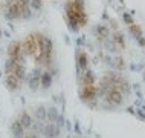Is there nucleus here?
Returning a JSON list of instances; mask_svg holds the SVG:
<instances>
[{
  "label": "nucleus",
  "instance_id": "obj_1",
  "mask_svg": "<svg viewBox=\"0 0 145 138\" xmlns=\"http://www.w3.org/2000/svg\"><path fill=\"white\" fill-rule=\"evenodd\" d=\"M64 18L72 32H78L80 28L87 25L84 0H67L64 5Z\"/></svg>",
  "mask_w": 145,
  "mask_h": 138
},
{
  "label": "nucleus",
  "instance_id": "obj_2",
  "mask_svg": "<svg viewBox=\"0 0 145 138\" xmlns=\"http://www.w3.org/2000/svg\"><path fill=\"white\" fill-rule=\"evenodd\" d=\"M40 133L44 138H58L61 133V127L55 123H50V121H44L41 126Z\"/></svg>",
  "mask_w": 145,
  "mask_h": 138
},
{
  "label": "nucleus",
  "instance_id": "obj_3",
  "mask_svg": "<svg viewBox=\"0 0 145 138\" xmlns=\"http://www.w3.org/2000/svg\"><path fill=\"white\" fill-rule=\"evenodd\" d=\"M41 66H38V68H35L32 72L29 74L28 77H26V81H28V86L31 90H37L40 89V78H41Z\"/></svg>",
  "mask_w": 145,
  "mask_h": 138
},
{
  "label": "nucleus",
  "instance_id": "obj_4",
  "mask_svg": "<svg viewBox=\"0 0 145 138\" xmlns=\"http://www.w3.org/2000/svg\"><path fill=\"white\" fill-rule=\"evenodd\" d=\"M6 54H8V58H18V57H22V55H26L25 51H23L22 42H18V40H14L8 45Z\"/></svg>",
  "mask_w": 145,
  "mask_h": 138
},
{
  "label": "nucleus",
  "instance_id": "obj_5",
  "mask_svg": "<svg viewBox=\"0 0 145 138\" xmlns=\"http://www.w3.org/2000/svg\"><path fill=\"white\" fill-rule=\"evenodd\" d=\"M89 68V57L84 51H78L76 52V72L81 74L83 71ZM76 74V75H78Z\"/></svg>",
  "mask_w": 145,
  "mask_h": 138
},
{
  "label": "nucleus",
  "instance_id": "obj_6",
  "mask_svg": "<svg viewBox=\"0 0 145 138\" xmlns=\"http://www.w3.org/2000/svg\"><path fill=\"white\" fill-rule=\"evenodd\" d=\"M5 85L8 90H11V92H15V90H18L23 86V81L18 80L15 75H11V74H6L5 75Z\"/></svg>",
  "mask_w": 145,
  "mask_h": 138
},
{
  "label": "nucleus",
  "instance_id": "obj_7",
  "mask_svg": "<svg viewBox=\"0 0 145 138\" xmlns=\"http://www.w3.org/2000/svg\"><path fill=\"white\" fill-rule=\"evenodd\" d=\"M17 121L20 123L23 127H25V131H29L31 127H32V123H34V117L31 115L29 112H26V110H23V112L18 115Z\"/></svg>",
  "mask_w": 145,
  "mask_h": 138
},
{
  "label": "nucleus",
  "instance_id": "obj_8",
  "mask_svg": "<svg viewBox=\"0 0 145 138\" xmlns=\"http://www.w3.org/2000/svg\"><path fill=\"white\" fill-rule=\"evenodd\" d=\"M11 135H12V138H22L23 135L26 133V131H25V127L18 123L17 120L15 121H12V124H11Z\"/></svg>",
  "mask_w": 145,
  "mask_h": 138
},
{
  "label": "nucleus",
  "instance_id": "obj_9",
  "mask_svg": "<svg viewBox=\"0 0 145 138\" xmlns=\"http://www.w3.org/2000/svg\"><path fill=\"white\" fill-rule=\"evenodd\" d=\"M52 75L54 74L50 72V71H44V72H41V78H40V88L41 89H49L50 85H52Z\"/></svg>",
  "mask_w": 145,
  "mask_h": 138
},
{
  "label": "nucleus",
  "instance_id": "obj_10",
  "mask_svg": "<svg viewBox=\"0 0 145 138\" xmlns=\"http://www.w3.org/2000/svg\"><path fill=\"white\" fill-rule=\"evenodd\" d=\"M46 115H48V108L46 106H37L34 110V120H37V121H41V123H44L46 121Z\"/></svg>",
  "mask_w": 145,
  "mask_h": 138
},
{
  "label": "nucleus",
  "instance_id": "obj_11",
  "mask_svg": "<svg viewBox=\"0 0 145 138\" xmlns=\"http://www.w3.org/2000/svg\"><path fill=\"white\" fill-rule=\"evenodd\" d=\"M128 31H130V34L133 35V38H135L136 42H138L139 38H142V37H144L142 29H140L139 25H136V23H131V25H128Z\"/></svg>",
  "mask_w": 145,
  "mask_h": 138
},
{
  "label": "nucleus",
  "instance_id": "obj_12",
  "mask_svg": "<svg viewBox=\"0 0 145 138\" xmlns=\"http://www.w3.org/2000/svg\"><path fill=\"white\" fill-rule=\"evenodd\" d=\"M110 37H112V40L115 42V45H116L119 49H124V48H125V40H124V34H122V32L116 31V32L112 34Z\"/></svg>",
  "mask_w": 145,
  "mask_h": 138
},
{
  "label": "nucleus",
  "instance_id": "obj_13",
  "mask_svg": "<svg viewBox=\"0 0 145 138\" xmlns=\"http://www.w3.org/2000/svg\"><path fill=\"white\" fill-rule=\"evenodd\" d=\"M29 6H31L32 11H41L43 0H29Z\"/></svg>",
  "mask_w": 145,
  "mask_h": 138
},
{
  "label": "nucleus",
  "instance_id": "obj_14",
  "mask_svg": "<svg viewBox=\"0 0 145 138\" xmlns=\"http://www.w3.org/2000/svg\"><path fill=\"white\" fill-rule=\"evenodd\" d=\"M22 138H40V133H37V132H26L25 135H23Z\"/></svg>",
  "mask_w": 145,
  "mask_h": 138
},
{
  "label": "nucleus",
  "instance_id": "obj_15",
  "mask_svg": "<svg viewBox=\"0 0 145 138\" xmlns=\"http://www.w3.org/2000/svg\"><path fill=\"white\" fill-rule=\"evenodd\" d=\"M122 18H124V22L127 23V25H131V23H135V20H133V17H131L130 14H127V13H125V14L122 15Z\"/></svg>",
  "mask_w": 145,
  "mask_h": 138
},
{
  "label": "nucleus",
  "instance_id": "obj_16",
  "mask_svg": "<svg viewBox=\"0 0 145 138\" xmlns=\"http://www.w3.org/2000/svg\"><path fill=\"white\" fill-rule=\"evenodd\" d=\"M138 45H139V46H142V48H145V37L139 38V40H138Z\"/></svg>",
  "mask_w": 145,
  "mask_h": 138
},
{
  "label": "nucleus",
  "instance_id": "obj_17",
  "mask_svg": "<svg viewBox=\"0 0 145 138\" xmlns=\"http://www.w3.org/2000/svg\"><path fill=\"white\" fill-rule=\"evenodd\" d=\"M144 80H145V72H144Z\"/></svg>",
  "mask_w": 145,
  "mask_h": 138
},
{
  "label": "nucleus",
  "instance_id": "obj_18",
  "mask_svg": "<svg viewBox=\"0 0 145 138\" xmlns=\"http://www.w3.org/2000/svg\"><path fill=\"white\" fill-rule=\"evenodd\" d=\"M0 35H2V31H0Z\"/></svg>",
  "mask_w": 145,
  "mask_h": 138
}]
</instances>
